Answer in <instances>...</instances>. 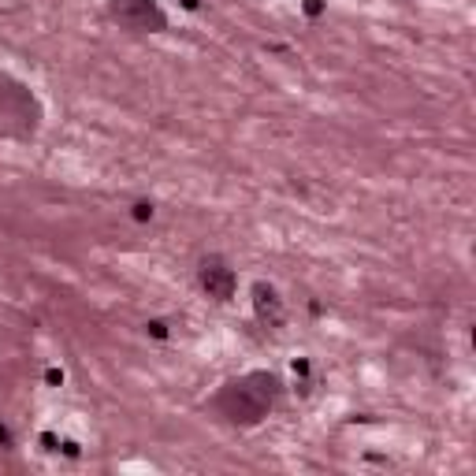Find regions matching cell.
Instances as JSON below:
<instances>
[{
  "label": "cell",
  "mask_w": 476,
  "mask_h": 476,
  "mask_svg": "<svg viewBox=\"0 0 476 476\" xmlns=\"http://www.w3.org/2000/svg\"><path fill=\"white\" fill-rule=\"evenodd\" d=\"M305 11H309V15H320L324 4H320V0H305Z\"/></svg>",
  "instance_id": "cell-7"
},
{
  "label": "cell",
  "mask_w": 476,
  "mask_h": 476,
  "mask_svg": "<svg viewBox=\"0 0 476 476\" xmlns=\"http://www.w3.org/2000/svg\"><path fill=\"white\" fill-rule=\"evenodd\" d=\"M145 327L153 331V335H156V339H164V335H168V331H164V324H160V320H153V324H145Z\"/></svg>",
  "instance_id": "cell-6"
},
{
  "label": "cell",
  "mask_w": 476,
  "mask_h": 476,
  "mask_svg": "<svg viewBox=\"0 0 476 476\" xmlns=\"http://www.w3.org/2000/svg\"><path fill=\"white\" fill-rule=\"evenodd\" d=\"M201 287L216 301H231L238 290V272L227 268L219 257H209V261H201Z\"/></svg>",
  "instance_id": "cell-3"
},
{
  "label": "cell",
  "mask_w": 476,
  "mask_h": 476,
  "mask_svg": "<svg viewBox=\"0 0 476 476\" xmlns=\"http://www.w3.org/2000/svg\"><path fill=\"white\" fill-rule=\"evenodd\" d=\"M279 394V379L272 372H249V376H238L231 383H224V391L216 394V409L224 413L231 424H261L268 417Z\"/></svg>",
  "instance_id": "cell-1"
},
{
  "label": "cell",
  "mask_w": 476,
  "mask_h": 476,
  "mask_svg": "<svg viewBox=\"0 0 476 476\" xmlns=\"http://www.w3.org/2000/svg\"><path fill=\"white\" fill-rule=\"evenodd\" d=\"M108 15L112 23L134 34H160L168 30V15L156 0H108Z\"/></svg>",
  "instance_id": "cell-2"
},
{
  "label": "cell",
  "mask_w": 476,
  "mask_h": 476,
  "mask_svg": "<svg viewBox=\"0 0 476 476\" xmlns=\"http://www.w3.org/2000/svg\"><path fill=\"white\" fill-rule=\"evenodd\" d=\"M149 216H153V205L149 201H138L134 205V219H149Z\"/></svg>",
  "instance_id": "cell-5"
},
{
  "label": "cell",
  "mask_w": 476,
  "mask_h": 476,
  "mask_svg": "<svg viewBox=\"0 0 476 476\" xmlns=\"http://www.w3.org/2000/svg\"><path fill=\"white\" fill-rule=\"evenodd\" d=\"M253 309H257V320L268 327H279L283 324V298L272 283H257L253 287Z\"/></svg>",
  "instance_id": "cell-4"
}]
</instances>
